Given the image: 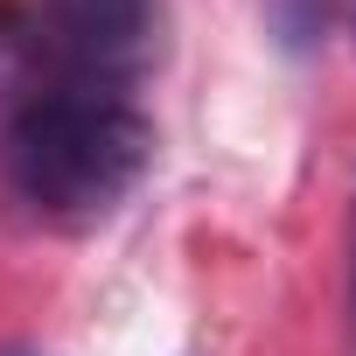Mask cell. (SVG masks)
I'll list each match as a JSON object with an SVG mask.
<instances>
[{
    "mask_svg": "<svg viewBox=\"0 0 356 356\" xmlns=\"http://www.w3.org/2000/svg\"><path fill=\"white\" fill-rule=\"evenodd\" d=\"M154 161V126L126 98L119 77L70 70L29 42V70L15 77L8 126H0V168L8 189L42 224H98L112 217Z\"/></svg>",
    "mask_w": 356,
    "mask_h": 356,
    "instance_id": "6da1fadb",
    "label": "cell"
},
{
    "mask_svg": "<svg viewBox=\"0 0 356 356\" xmlns=\"http://www.w3.org/2000/svg\"><path fill=\"white\" fill-rule=\"evenodd\" d=\"M0 356H29V349H0Z\"/></svg>",
    "mask_w": 356,
    "mask_h": 356,
    "instance_id": "3957f363",
    "label": "cell"
},
{
    "mask_svg": "<svg viewBox=\"0 0 356 356\" xmlns=\"http://www.w3.org/2000/svg\"><path fill=\"white\" fill-rule=\"evenodd\" d=\"M147 29H154V0H42V22H35L56 63L119 84L147 56Z\"/></svg>",
    "mask_w": 356,
    "mask_h": 356,
    "instance_id": "7a4b0ae2",
    "label": "cell"
}]
</instances>
